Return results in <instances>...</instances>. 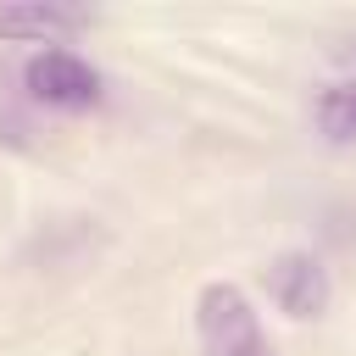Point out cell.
I'll return each instance as SVG.
<instances>
[{"label":"cell","mask_w":356,"mask_h":356,"mask_svg":"<svg viewBox=\"0 0 356 356\" xmlns=\"http://www.w3.org/2000/svg\"><path fill=\"white\" fill-rule=\"evenodd\" d=\"M267 295L278 300V312H289L300 323L323 317V306H328V267L317 256H306V250H284L267 267Z\"/></svg>","instance_id":"3957f363"},{"label":"cell","mask_w":356,"mask_h":356,"mask_svg":"<svg viewBox=\"0 0 356 356\" xmlns=\"http://www.w3.org/2000/svg\"><path fill=\"white\" fill-rule=\"evenodd\" d=\"M317 128H323L334 145L356 139V78H345V83H328V89L317 95Z\"/></svg>","instance_id":"5b68a950"},{"label":"cell","mask_w":356,"mask_h":356,"mask_svg":"<svg viewBox=\"0 0 356 356\" xmlns=\"http://www.w3.org/2000/svg\"><path fill=\"white\" fill-rule=\"evenodd\" d=\"M200 339H206V356H267L261 323H256L245 289H234V284L200 289Z\"/></svg>","instance_id":"6da1fadb"},{"label":"cell","mask_w":356,"mask_h":356,"mask_svg":"<svg viewBox=\"0 0 356 356\" xmlns=\"http://www.w3.org/2000/svg\"><path fill=\"white\" fill-rule=\"evenodd\" d=\"M83 22H89L83 11L44 6V0H28V6H0V39H61V33L83 28Z\"/></svg>","instance_id":"277c9868"},{"label":"cell","mask_w":356,"mask_h":356,"mask_svg":"<svg viewBox=\"0 0 356 356\" xmlns=\"http://www.w3.org/2000/svg\"><path fill=\"white\" fill-rule=\"evenodd\" d=\"M28 95L61 111H83L100 100V72L72 50H39L28 61Z\"/></svg>","instance_id":"7a4b0ae2"}]
</instances>
